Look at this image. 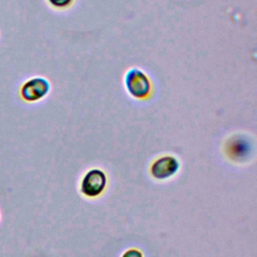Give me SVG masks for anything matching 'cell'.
<instances>
[{"label":"cell","instance_id":"1","mask_svg":"<svg viewBox=\"0 0 257 257\" xmlns=\"http://www.w3.org/2000/svg\"><path fill=\"white\" fill-rule=\"evenodd\" d=\"M107 178L100 169L87 171L80 182V192L87 198H95L103 193L106 188Z\"/></svg>","mask_w":257,"mask_h":257},{"label":"cell","instance_id":"2","mask_svg":"<svg viewBox=\"0 0 257 257\" xmlns=\"http://www.w3.org/2000/svg\"><path fill=\"white\" fill-rule=\"evenodd\" d=\"M179 169L180 163L178 159L173 156H163L153 162L150 173L156 180H167L173 177Z\"/></svg>","mask_w":257,"mask_h":257},{"label":"cell","instance_id":"3","mask_svg":"<svg viewBox=\"0 0 257 257\" xmlns=\"http://www.w3.org/2000/svg\"><path fill=\"white\" fill-rule=\"evenodd\" d=\"M48 91V81L42 77H34L24 82V84L21 86L20 94L24 100L33 102L43 98Z\"/></svg>","mask_w":257,"mask_h":257},{"label":"cell","instance_id":"4","mask_svg":"<svg viewBox=\"0 0 257 257\" xmlns=\"http://www.w3.org/2000/svg\"><path fill=\"white\" fill-rule=\"evenodd\" d=\"M125 84L130 93L138 98L147 96L151 89L148 77L139 69H132L125 77Z\"/></svg>","mask_w":257,"mask_h":257},{"label":"cell","instance_id":"5","mask_svg":"<svg viewBox=\"0 0 257 257\" xmlns=\"http://www.w3.org/2000/svg\"><path fill=\"white\" fill-rule=\"evenodd\" d=\"M225 152L230 160L234 162H243L249 158L251 145L245 138L233 137L226 143Z\"/></svg>","mask_w":257,"mask_h":257},{"label":"cell","instance_id":"6","mask_svg":"<svg viewBox=\"0 0 257 257\" xmlns=\"http://www.w3.org/2000/svg\"><path fill=\"white\" fill-rule=\"evenodd\" d=\"M121 257H144V255L139 249L131 248V249H127L126 251H124L122 253Z\"/></svg>","mask_w":257,"mask_h":257},{"label":"cell","instance_id":"7","mask_svg":"<svg viewBox=\"0 0 257 257\" xmlns=\"http://www.w3.org/2000/svg\"><path fill=\"white\" fill-rule=\"evenodd\" d=\"M48 1L52 6L58 7V8L65 7L71 2V0H48Z\"/></svg>","mask_w":257,"mask_h":257}]
</instances>
